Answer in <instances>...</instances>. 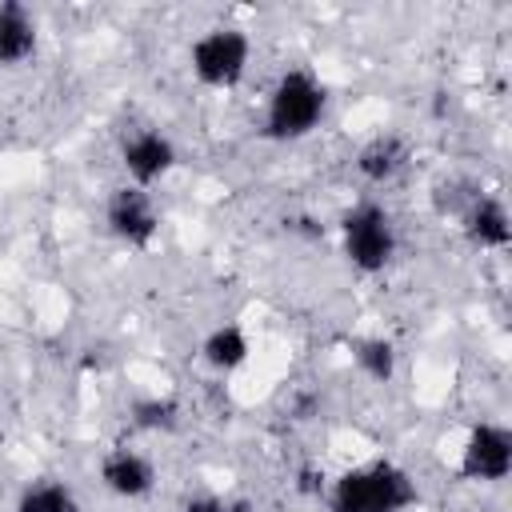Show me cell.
<instances>
[{"mask_svg":"<svg viewBox=\"0 0 512 512\" xmlns=\"http://www.w3.org/2000/svg\"><path fill=\"white\" fill-rule=\"evenodd\" d=\"M180 512H240V508L228 504V500H220V496H192Z\"/></svg>","mask_w":512,"mask_h":512,"instance_id":"16","label":"cell"},{"mask_svg":"<svg viewBox=\"0 0 512 512\" xmlns=\"http://www.w3.org/2000/svg\"><path fill=\"white\" fill-rule=\"evenodd\" d=\"M352 360H356V368H360L368 380H376V384H388V380L396 376V344L384 340V336H360V340L352 344Z\"/></svg>","mask_w":512,"mask_h":512,"instance_id":"14","label":"cell"},{"mask_svg":"<svg viewBox=\"0 0 512 512\" xmlns=\"http://www.w3.org/2000/svg\"><path fill=\"white\" fill-rule=\"evenodd\" d=\"M460 232L472 248H488V252H500L508 248L512 240V220H508V208L500 196L492 192H472L464 204H460Z\"/></svg>","mask_w":512,"mask_h":512,"instance_id":"8","label":"cell"},{"mask_svg":"<svg viewBox=\"0 0 512 512\" xmlns=\"http://www.w3.org/2000/svg\"><path fill=\"white\" fill-rule=\"evenodd\" d=\"M324 112H328V88H324L308 68H288V72H280L276 84L268 88L260 136H264V140H276V144L304 140L308 132L320 128Z\"/></svg>","mask_w":512,"mask_h":512,"instance_id":"1","label":"cell"},{"mask_svg":"<svg viewBox=\"0 0 512 512\" xmlns=\"http://www.w3.org/2000/svg\"><path fill=\"white\" fill-rule=\"evenodd\" d=\"M412 164V140L404 132H376L356 152V172L368 184H392Z\"/></svg>","mask_w":512,"mask_h":512,"instance_id":"10","label":"cell"},{"mask_svg":"<svg viewBox=\"0 0 512 512\" xmlns=\"http://www.w3.org/2000/svg\"><path fill=\"white\" fill-rule=\"evenodd\" d=\"M132 420L144 432H176L180 428V404L172 396H144L132 404Z\"/></svg>","mask_w":512,"mask_h":512,"instance_id":"15","label":"cell"},{"mask_svg":"<svg viewBox=\"0 0 512 512\" xmlns=\"http://www.w3.org/2000/svg\"><path fill=\"white\" fill-rule=\"evenodd\" d=\"M340 244H344V256L356 272L364 276H376L392 264L396 256V224H392V212L376 200H356L344 216H340Z\"/></svg>","mask_w":512,"mask_h":512,"instance_id":"3","label":"cell"},{"mask_svg":"<svg viewBox=\"0 0 512 512\" xmlns=\"http://www.w3.org/2000/svg\"><path fill=\"white\" fill-rule=\"evenodd\" d=\"M40 44V24L28 4L20 0H0V68H20L36 56Z\"/></svg>","mask_w":512,"mask_h":512,"instance_id":"11","label":"cell"},{"mask_svg":"<svg viewBox=\"0 0 512 512\" xmlns=\"http://www.w3.org/2000/svg\"><path fill=\"white\" fill-rule=\"evenodd\" d=\"M104 224H108V232H112L120 244L144 252V248L156 244L160 208H156V200H152L148 188L116 184V188L108 192V200H104Z\"/></svg>","mask_w":512,"mask_h":512,"instance_id":"5","label":"cell"},{"mask_svg":"<svg viewBox=\"0 0 512 512\" xmlns=\"http://www.w3.org/2000/svg\"><path fill=\"white\" fill-rule=\"evenodd\" d=\"M100 484L120 500H144L156 488V464L136 448H112L100 460Z\"/></svg>","mask_w":512,"mask_h":512,"instance_id":"9","label":"cell"},{"mask_svg":"<svg viewBox=\"0 0 512 512\" xmlns=\"http://www.w3.org/2000/svg\"><path fill=\"white\" fill-rule=\"evenodd\" d=\"M176 160H180V152H176L172 136H164L160 128H136L120 144V168H124L128 184H136V188L160 184L176 168Z\"/></svg>","mask_w":512,"mask_h":512,"instance_id":"7","label":"cell"},{"mask_svg":"<svg viewBox=\"0 0 512 512\" xmlns=\"http://www.w3.org/2000/svg\"><path fill=\"white\" fill-rule=\"evenodd\" d=\"M248 60H252V40L236 24L204 28L188 48V68L204 88H236L248 72Z\"/></svg>","mask_w":512,"mask_h":512,"instance_id":"4","label":"cell"},{"mask_svg":"<svg viewBox=\"0 0 512 512\" xmlns=\"http://www.w3.org/2000/svg\"><path fill=\"white\" fill-rule=\"evenodd\" d=\"M512 472V432L504 424H476L460 448V476L476 484H500Z\"/></svg>","mask_w":512,"mask_h":512,"instance_id":"6","label":"cell"},{"mask_svg":"<svg viewBox=\"0 0 512 512\" xmlns=\"http://www.w3.org/2000/svg\"><path fill=\"white\" fill-rule=\"evenodd\" d=\"M248 356H252V344H248V332L240 324H216L200 340V360L212 372H236L248 364Z\"/></svg>","mask_w":512,"mask_h":512,"instance_id":"12","label":"cell"},{"mask_svg":"<svg viewBox=\"0 0 512 512\" xmlns=\"http://www.w3.org/2000/svg\"><path fill=\"white\" fill-rule=\"evenodd\" d=\"M416 500H420L416 480L400 464L372 460V464L348 468L332 480L328 512H404Z\"/></svg>","mask_w":512,"mask_h":512,"instance_id":"2","label":"cell"},{"mask_svg":"<svg viewBox=\"0 0 512 512\" xmlns=\"http://www.w3.org/2000/svg\"><path fill=\"white\" fill-rule=\"evenodd\" d=\"M16 512H80V496L72 484L56 480V476H36L20 488Z\"/></svg>","mask_w":512,"mask_h":512,"instance_id":"13","label":"cell"}]
</instances>
